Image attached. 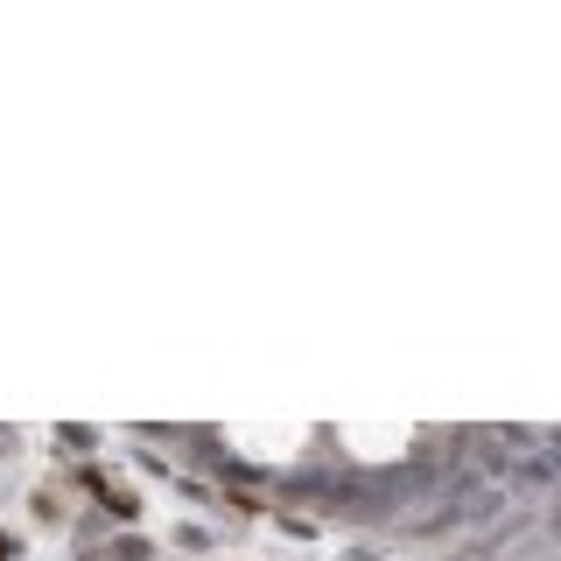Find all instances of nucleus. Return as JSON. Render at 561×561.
Instances as JSON below:
<instances>
[{"mask_svg": "<svg viewBox=\"0 0 561 561\" xmlns=\"http://www.w3.org/2000/svg\"><path fill=\"white\" fill-rule=\"evenodd\" d=\"M0 561H14V534H0Z\"/></svg>", "mask_w": 561, "mask_h": 561, "instance_id": "nucleus-1", "label": "nucleus"}]
</instances>
